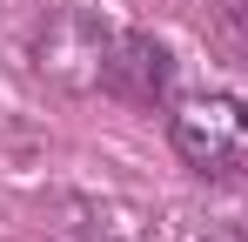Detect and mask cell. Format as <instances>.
<instances>
[{
	"label": "cell",
	"instance_id": "obj_3",
	"mask_svg": "<svg viewBox=\"0 0 248 242\" xmlns=\"http://www.w3.org/2000/svg\"><path fill=\"white\" fill-rule=\"evenodd\" d=\"M108 40H114V27H108L101 14H87V7H54L41 27H34V68L54 74L61 87L94 94V87H101V61H108Z\"/></svg>",
	"mask_w": 248,
	"mask_h": 242
},
{
	"label": "cell",
	"instance_id": "obj_4",
	"mask_svg": "<svg viewBox=\"0 0 248 242\" xmlns=\"http://www.w3.org/2000/svg\"><path fill=\"white\" fill-rule=\"evenodd\" d=\"M215 40L228 61L248 68V0H215Z\"/></svg>",
	"mask_w": 248,
	"mask_h": 242
},
{
	"label": "cell",
	"instance_id": "obj_1",
	"mask_svg": "<svg viewBox=\"0 0 248 242\" xmlns=\"http://www.w3.org/2000/svg\"><path fill=\"white\" fill-rule=\"evenodd\" d=\"M168 148L195 182H248V101L235 87H195L168 101Z\"/></svg>",
	"mask_w": 248,
	"mask_h": 242
},
{
	"label": "cell",
	"instance_id": "obj_2",
	"mask_svg": "<svg viewBox=\"0 0 248 242\" xmlns=\"http://www.w3.org/2000/svg\"><path fill=\"white\" fill-rule=\"evenodd\" d=\"M94 94H108V101H121V108H141V115L168 108V101H174V47H168L161 34H148V27H114Z\"/></svg>",
	"mask_w": 248,
	"mask_h": 242
}]
</instances>
